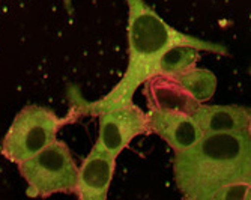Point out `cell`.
Masks as SVG:
<instances>
[{
    "label": "cell",
    "instance_id": "7a4b0ae2",
    "mask_svg": "<svg viewBox=\"0 0 251 200\" xmlns=\"http://www.w3.org/2000/svg\"><path fill=\"white\" fill-rule=\"evenodd\" d=\"M175 182L190 200H211L224 185L251 179V132H211L175 152Z\"/></svg>",
    "mask_w": 251,
    "mask_h": 200
},
{
    "label": "cell",
    "instance_id": "277c9868",
    "mask_svg": "<svg viewBox=\"0 0 251 200\" xmlns=\"http://www.w3.org/2000/svg\"><path fill=\"white\" fill-rule=\"evenodd\" d=\"M18 169L27 182L30 197H49L75 190L78 166L71 149L62 140H53L33 157L20 163Z\"/></svg>",
    "mask_w": 251,
    "mask_h": 200
},
{
    "label": "cell",
    "instance_id": "5b68a950",
    "mask_svg": "<svg viewBox=\"0 0 251 200\" xmlns=\"http://www.w3.org/2000/svg\"><path fill=\"white\" fill-rule=\"evenodd\" d=\"M98 139L95 148L118 155L135 139L149 132L148 116L134 102L116 104L97 112Z\"/></svg>",
    "mask_w": 251,
    "mask_h": 200
},
{
    "label": "cell",
    "instance_id": "9c48e42d",
    "mask_svg": "<svg viewBox=\"0 0 251 200\" xmlns=\"http://www.w3.org/2000/svg\"><path fill=\"white\" fill-rule=\"evenodd\" d=\"M143 84L149 108L191 115L193 110L199 105V102L191 98V95L175 80L173 75L155 74Z\"/></svg>",
    "mask_w": 251,
    "mask_h": 200
},
{
    "label": "cell",
    "instance_id": "6da1fadb",
    "mask_svg": "<svg viewBox=\"0 0 251 200\" xmlns=\"http://www.w3.org/2000/svg\"><path fill=\"white\" fill-rule=\"evenodd\" d=\"M128 5V66L122 80L97 101H84L78 95L73 98V110L77 116L95 115L116 104L132 102L134 94L148 78L158 73L159 59L173 46H190L200 51L227 56L221 44L203 41L172 27L145 0H125Z\"/></svg>",
    "mask_w": 251,
    "mask_h": 200
},
{
    "label": "cell",
    "instance_id": "8992f818",
    "mask_svg": "<svg viewBox=\"0 0 251 200\" xmlns=\"http://www.w3.org/2000/svg\"><path fill=\"white\" fill-rule=\"evenodd\" d=\"M116 158L115 155L92 146L78 169L74 193L81 200H105L115 176Z\"/></svg>",
    "mask_w": 251,
    "mask_h": 200
},
{
    "label": "cell",
    "instance_id": "3957f363",
    "mask_svg": "<svg viewBox=\"0 0 251 200\" xmlns=\"http://www.w3.org/2000/svg\"><path fill=\"white\" fill-rule=\"evenodd\" d=\"M75 116L74 110H71L70 116L62 118L42 105L29 104L23 107L8 128L0 152L6 160L18 166L56 140L59 129L73 122Z\"/></svg>",
    "mask_w": 251,
    "mask_h": 200
},
{
    "label": "cell",
    "instance_id": "52a82bcc",
    "mask_svg": "<svg viewBox=\"0 0 251 200\" xmlns=\"http://www.w3.org/2000/svg\"><path fill=\"white\" fill-rule=\"evenodd\" d=\"M146 116L149 131L161 137L175 152L188 149L201 137L200 128L187 113L149 108Z\"/></svg>",
    "mask_w": 251,
    "mask_h": 200
},
{
    "label": "cell",
    "instance_id": "7c38bea8",
    "mask_svg": "<svg viewBox=\"0 0 251 200\" xmlns=\"http://www.w3.org/2000/svg\"><path fill=\"white\" fill-rule=\"evenodd\" d=\"M250 181L233 182L217 190L211 200H250Z\"/></svg>",
    "mask_w": 251,
    "mask_h": 200
},
{
    "label": "cell",
    "instance_id": "30bf717a",
    "mask_svg": "<svg viewBox=\"0 0 251 200\" xmlns=\"http://www.w3.org/2000/svg\"><path fill=\"white\" fill-rule=\"evenodd\" d=\"M173 77L199 104L209 101L217 91V77L209 70L194 66V68Z\"/></svg>",
    "mask_w": 251,
    "mask_h": 200
},
{
    "label": "cell",
    "instance_id": "ba28073f",
    "mask_svg": "<svg viewBox=\"0 0 251 200\" xmlns=\"http://www.w3.org/2000/svg\"><path fill=\"white\" fill-rule=\"evenodd\" d=\"M190 116L201 134L248 131L251 126V113L245 105H211L203 102L193 110Z\"/></svg>",
    "mask_w": 251,
    "mask_h": 200
},
{
    "label": "cell",
    "instance_id": "8fae6325",
    "mask_svg": "<svg viewBox=\"0 0 251 200\" xmlns=\"http://www.w3.org/2000/svg\"><path fill=\"white\" fill-rule=\"evenodd\" d=\"M200 59V50L190 46H173L164 51L159 59L158 73L156 74H167L176 75L185 73L197 65Z\"/></svg>",
    "mask_w": 251,
    "mask_h": 200
},
{
    "label": "cell",
    "instance_id": "4fadbf2b",
    "mask_svg": "<svg viewBox=\"0 0 251 200\" xmlns=\"http://www.w3.org/2000/svg\"><path fill=\"white\" fill-rule=\"evenodd\" d=\"M63 3H65L66 9L70 11V14H73V0H63Z\"/></svg>",
    "mask_w": 251,
    "mask_h": 200
}]
</instances>
